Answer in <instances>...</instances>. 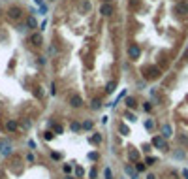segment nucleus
Instances as JSON below:
<instances>
[{"label": "nucleus", "mask_w": 188, "mask_h": 179, "mask_svg": "<svg viewBox=\"0 0 188 179\" xmlns=\"http://www.w3.org/2000/svg\"><path fill=\"white\" fill-rule=\"evenodd\" d=\"M147 179H156V177H154V174H149V175H147Z\"/></svg>", "instance_id": "5701e85b"}, {"label": "nucleus", "mask_w": 188, "mask_h": 179, "mask_svg": "<svg viewBox=\"0 0 188 179\" xmlns=\"http://www.w3.org/2000/svg\"><path fill=\"white\" fill-rule=\"evenodd\" d=\"M70 104H72L73 108H79V106L83 104V98L79 94H72V96H70Z\"/></svg>", "instance_id": "7ed1b4c3"}, {"label": "nucleus", "mask_w": 188, "mask_h": 179, "mask_svg": "<svg viewBox=\"0 0 188 179\" xmlns=\"http://www.w3.org/2000/svg\"><path fill=\"white\" fill-rule=\"evenodd\" d=\"M139 55H141V49H139V45H137V44L128 45V57H130L132 60H137V59H139Z\"/></svg>", "instance_id": "f257e3e1"}, {"label": "nucleus", "mask_w": 188, "mask_h": 179, "mask_svg": "<svg viewBox=\"0 0 188 179\" xmlns=\"http://www.w3.org/2000/svg\"><path fill=\"white\" fill-rule=\"evenodd\" d=\"M90 141H92V143H100V141H102V136H100V134H98V136H92Z\"/></svg>", "instance_id": "4468645a"}, {"label": "nucleus", "mask_w": 188, "mask_h": 179, "mask_svg": "<svg viewBox=\"0 0 188 179\" xmlns=\"http://www.w3.org/2000/svg\"><path fill=\"white\" fill-rule=\"evenodd\" d=\"M137 170H139V172H143V170H145V164H143V162H137Z\"/></svg>", "instance_id": "dca6fc26"}, {"label": "nucleus", "mask_w": 188, "mask_h": 179, "mask_svg": "<svg viewBox=\"0 0 188 179\" xmlns=\"http://www.w3.org/2000/svg\"><path fill=\"white\" fill-rule=\"evenodd\" d=\"M162 132H164V138H169L171 136V126L169 125H164L162 126Z\"/></svg>", "instance_id": "0eeeda50"}, {"label": "nucleus", "mask_w": 188, "mask_h": 179, "mask_svg": "<svg viewBox=\"0 0 188 179\" xmlns=\"http://www.w3.org/2000/svg\"><path fill=\"white\" fill-rule=\"evenodd\" d=\"M124 170H126V174H130L132 177L136 179V172H134V170H132V166H128V164H126V166H124Z\"/></svg>", "instance_id": "9b49d317"}, {"label": "nucleus", "mask_w": 188, "mask_h": 179, "mask_svg": "<svg viewBox=\"0 0 188 179\" xmlns=\"http://www.w3.org/2000/svg\"><path fill=\"white\" fill-rule=\"evenodd\" d=\"M17 128V123L15 121H8V130H15Z\"/></svg>", "instance_id": "f8f14e48"}, {"label": "nucleus", "mask_w": 188, "mask_h": 179, "mask_svg": "<svg viewBox=\"0 0 188 179\" xmlns=\"http://www.w3.org/2000/svg\"><path fill=\"white\" fill-rule=\"evenodd\" d=\"M154 162H156L154 157H149V158H147V164H154Z\"/></svg>", "instance_id": "a211bd4d"}, {"label": "nucleus", "mask_w": 188, "mask_h": 179, "mask_svg": "<svg viewBox=\"0 0 188 179\" xmlns=\"http://www.w3.org/2000/svg\"><path fill=\"white\" fill-rule=\"evenodd\" d=\"M8 15H10V19L17 21V19H21L23 10H21V8H17V6H13V8H10V10H8Z\"/></svg>", "instance_id": "f03ea898"}, {"label": "nucleus", "mask_w": 188, "mask_h": 179, "mask_svg": "<svg viewBox=\"0 0 188 179\" xmlns=\"http://www.w3.org/2000/svg\"><path fill=\"white\" fill-rule=\"evenodd\" d=\"M126 106H128V108H136V100L132 98V96H130V98H126Z\"/></svg>", "instance_id": "9d476101"}, {"label": "nucleus", "mask_w": 188, "mask_h": 179, "mask_svg": "<svg viewBox=\"0 0 188 179\" xmlns=\"http://www.w3.org/2000/svg\"><path fill=\"white\" fill-rule=\"evenodd\" d=\"M115 91V83H107V87H105V92H113Z\"/></svg>", "instance_id": "ddd939ff"}, {"label": "nucleus", "mask_w": 188, "mask_h": 179, "mask_svg": "<svg viewBox=\"0 0 188 179\" xmlns=\"http://www.w3.org/2000/svg\"><path fill=\"white\" fill-rule=\"evenodd\" d=\"M100 11H102V15H111L113 13V6L111 4H104L100 8Z\"/></svg>", "instance_id": "20e7f679"}, {"label": "nucleus", "mask_w": 188, "mask_h": 179, "mask_svg": "<svg viewBox=\"0 0 188 179\" xmlns=\"http://www.w3.org/2000/svg\"><path fill=\"white\" fill-rule=\"evenodd\" d=\"M89 158H90V160H96V158H98V155H96V153H90V155H89Z\"/></svg>", "instance_id": "412c9836"}, {"label": "nucleus", "mask_w": 188, "mask_h": 179, "mask_svg": "<svg viewBox=\"0 0 188 179\" xmlns=\"http://www.w3.org/2000/svg\"><path fill=\"white\" fill-rule=\"evenodd\" d=\"M66 179H72V177H66Z\"/></svg>", "instance_id": "b1692460"}, {"label": "nucleus", "mask_w": 188, "mask_h": 179, "mask_svg": "<svg viewBox=\"0 0 188 179\" xmlns=\"http://www.w3.org/2000/svg\"><path fill=\"white\" fill-rule=\"evenodd\" d=\"M30 42H32L34 45H40L42 44V36L40 34H32V36H30Z\"/></svg>", "instance_id": "423d86ee"}, {"label": "nucleus", "mask_w": 188, "mask_h": 179, "mask_svg": "<svg viewBox=\"0 0 188 179\" xmlns=\"http://www.w3.org/2000/svg\"><path fill=\"white\" fill-rule=\"evenodd\" d=\"M53 128H55V132H58V134H60V132H62V126H60V125H55V126H53Z\"/></svg>", "instance_id": "f3484780"}, {"label": "nucleus", "mask_w": 188, "mask_h": 179, "mask_svg": "<svg viewBox=\"0 0 188 179\" xmlns=\"http://www.w3.org/2000/svg\"><path fill=\"white\" fill-rule=\"evenodd\" d=\"M105 179H111V170H109V168L105 170Z\"/></svg>", "instance_id": "4be33fe9"}, {"label": "nucleus", "mask_w": 188, "mask_h": 179, "mask_svg": "<svg viewBox=\"0 0 188 179\" xmlns=\"http://www.w3.org/2000/svg\"><path fill=\"white\" fill-rule=\"evenodd\" d=\"M137 157H139L137 151H130V158H132V160H137Z\"/></svg>", "instance_id": "2eb2a0df"}, {"label": "nucleus", "mask_w": 188, "mask_h": 179, "mask_svg": "<svg viewBox=\"0 0 188 179\" xmlns=\"http://www.w3.org/2000/svg\"><path fill=\"white\" fill-rule=\"evenodd\" d=\"M120 134H122V136H128V134H130V130H128L126 125H120Z\"/></svg>", "instance_id": "1a4fd4ad"}, {"label": "nucleus", "mask_w": 188, "mask_h": 179, "mask_svg": "<svg viewBox=\"0 0 188 179\" xmlns=\"http://www.w3.org/2000/svg\"><path fill=\"white\" fill-rule=\"evenodd\" d=\"M90 10V2H89V0H85V11H89Z\"/></svg>", "instance_id": "6ab92c4d"}, {"label": "nucleus", "mask_w": 188, "mask_h": 179, "mask_svg": "<svg viewBox=\"0 0 188 179\" xmlns=\"http://www.w3.org/2000/svg\"><path fill=\"white\" fill-rule=\"evenodd\" d=\"M152 145H156V147H162V149H167V147H166V143H164V140H162L160 136L152 138Z\"/></svg>", "instance_id": "39448f33"}, {"label": "nucleus", "mask_w": 188, "mask_h": 179, "mask_svg": "<svg viewBox=\"0 0 188 179\" xmlns=\"http://www.w3.org/2000/svg\"><path fill=\"white\" fill-rule=\"evenodd\" d=\"M28 27H30V28H36V27H38V21H36L34 17H28Z\"/></svg>", "instance_id": "6e6552de"}, {"label": "nucleus", "mask_w": 188, "mask_h": 179, "mask_svg": "<svg viewBox=\"0 0 188 179\" xmlns=\"http://www.w3.org/2000/svg\"><path fill=\"white\" fill-rule=\"evenodd\" d=\"M81 126H79V123H72V130H79Z\"/></svg>", "instance_id": "aec40b11"}, {"label": "nucleus", "mask_w": 188, "mask_h": 179, "mask_svg": "<svg viewBox=\"0 0 188 179\" xmlns=\"http://www.w3.org/2000/svg\"><path fill=\"white\" fill-rule=\"evenodd\" d=\"M107 2H109V0H107Z\"/></svg>", "instance_id": "393cba45"}]
</instances>
